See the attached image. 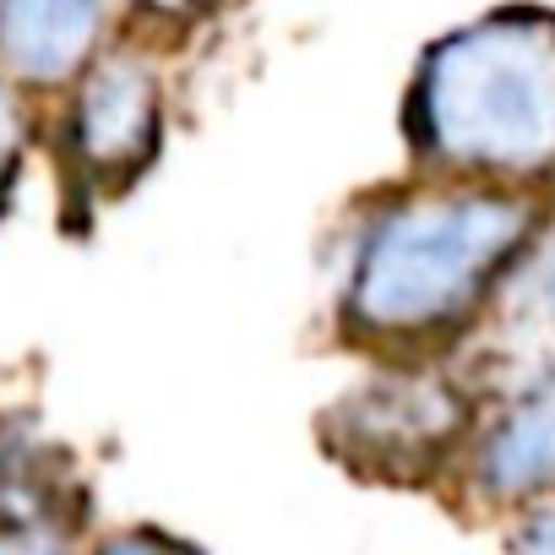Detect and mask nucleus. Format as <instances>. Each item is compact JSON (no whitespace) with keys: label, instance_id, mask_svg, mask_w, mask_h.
<instances>
[{"label":"nucleus","instance_id":"f257e3e1","mask_svg":"<svg viewBox=\"0 0 555 555\" xmlns=\"http://www.w3.org/2000/svg\"><path fill=\"white\" fill-rule=\"evenodd\" d=\"M555 202L436 180L376 207L349 240L344 327L403 360L452 354Z\"/></svg>","mask_w":555,"mask_h":555},{"label":"nucleus","instance_id":"f03ea898","mask_svg":"<svg viewBox=\"0 0 555 555\" xmlns=\"http://www.w3.org/2000/svg\"><path fill=\"white\" fill-rule=\"evenodd\" d=\"M403 131L436 180L555 202V7H495L441 34L414 72Z\"/></svg>","mask_w":555,"mask_h":555},{"label":"nucleus","instance_id":"7ed1b4c3","mask_svg":"<svg viewBox=\"0 0 555 555\" xmlns=\"http://www.w3.org/2000/svg\"><path fill=\"white\" fill-rule=\"evenodd\" d=\"M474 420H479V398L452 371V360L436 365L414 360L338 398L327 414V441L360 474L425 479L457 468Z\"/></svg>","mask_w":555,"mask_h":555},{"label":"nucleus","instance_id":"20e7f679","mask_svg":"<svg viewBox=\"0 0 555 555\" xmlns=\"http://www.w3.org/2000/svg\"><path fill=\"white\" fill-rule=\"evenodd\" d=\"M479 403L555 365V207L495 284L474 333L447 354Z\"/></svg>","mask_w":555,"mask_h":555},{"label":"nucleus","instance_id":"39448f33","mask_svg":"<svg viewBox=\"0 0 555 555\" xmlns=\"http://www.w3.org/2000/svg\"><path fill=\"white\" fill-rule=\"evenodd\" d=\"M158 137H164L158 66L131 44L99 50L72 88V153L82 175L126 185L158 158Z\"/></svg>","mask_w":555,"mask_h":555},{"label":"nucleus","instance_id":"423d86ee","mask_svg":"<svg viewBox=\"0 0 555 555\" xmlns=\"http://www.w3.org/2000/svg\"><path fill=\"white\" fill-rule=\"evenodd\" d=\"M457 474L474 501L512 517L555 495V365L479 403Z\"/></svg>","mask_w":555,"mask_h":555},{"label":"nucleus","instance_id":"0eeeda50","mask_svg":"<svg viewBox=\"0 0 555 555\" xmlns=\"http://www.w3.org/2000/svg\"><path fill=\"white\" fill-rule=\"evenodd\" d=\"M115 0H0V72L17 88H66L104 50Z\"/></svg>","mask_w":555,"mask_h":555},{"label":"nucleus","instance_id":"6e6552de","mask_svg":"<svg viewBox=\"0 0 555 555\" xmlns=\"http://www.w3.org/2000/svg\"><path fill=\"white\" fill-rule=\"evenodd\" d=\"M506 550L512 555H555V495L550 501H533V506H522L512 517Z\"/></svg>","mask_w":555,"mask_h":555},{"label":"nucleus","instance_id":"1a4fd4ad","mask_svg":"<svg viewBox=\"0 0 555 555\" xmlns=\"http://www.w3.org/2000/svg\"><path fill=\"white\" fill-rule=\"evenodd\" d=\"M0 555H66V539L50 522H0Z\"/></svg>","mask_w":555,"mask_h":555},{"label":"nucleus","instance_id":"9d476101","mask_svg":"<svg viewBox=\"0 0 555 555\" xmlns=\"http://www.w3.org/2000/svg\"><path fill=\"white\" fill-rule=\"evenodd\" d=\"M99 555H202V550H191V544H180V539H169L158 528H126V533L104 539Z\"/></svg>","mask_w":555,"mask_h":555},{"label":"nucleus","instance_id":"9b49d317","mask_svg":"<svg viewBox=\"0 0 555 555\" xmlns=\"http://www.w3.org/2000/svg\"><path fill=\"white\" fill-rule=\"evenodd\" d=\"M137 7L147 17H158V23H191V17H202L212 7V0H137Z\"/></svg>","mask_w":555,"mask_h":555}]
</instances>
